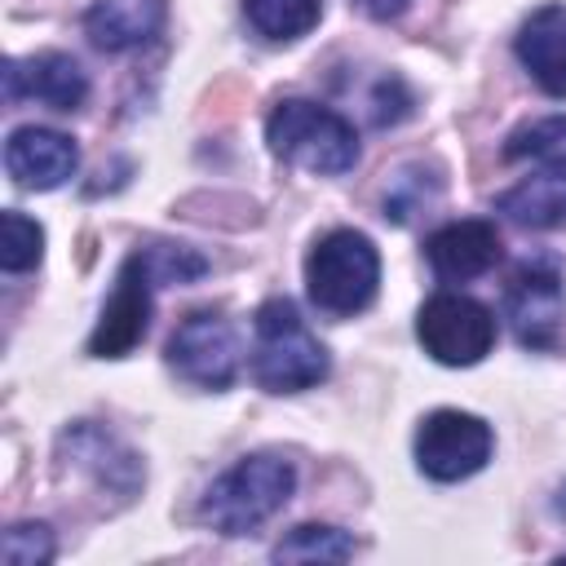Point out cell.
<instances>
[{
	"label": "cell",
	"instance_id": "1",
	"mask_svg": "<svg viewBox=\"0 0 566 566\" xmlns=\"http://www.w3.org/2000/svg\"><path fill=\"white\" fill-rule=\"evenodd\" d=\"M296 491V469L279 451H252L230 464L199 500V517L221 535H248L270 522Z\"/></svg>",
	"mask_w": 566,
	"mask_h": 566
},
{
	"label": "cell",
	"instance_id": "2",
	"mask_svg": "<svg viewBox=\"0 0 566 566\" xmlns=\"http://www.w3.org/2000/svg\"><path fill=\"white\" fill-rule=\"evenodd\" d=\"M332 358L292 301H265L252 318V380L265 394H301L327 380Z\"/></svg>",
	"mask_w": 566,
	"mask_h": 566
},
{
	"label": "cell",
	"instance_id": "3",
	"mask_svg": "<svg viewBox=\"0 0 566 566\" xmlns=\"http://www.w3.org/2000/svg\"><path fill=\"white\" fill-rule=\"evenodd\" d=\"M265 142L279 159L318 177H340L358 164L354 124L310 97H283L265 119Z\"/></svg>",
	"mask_w": 566,
	"mask_h": 566
},
{
	"label": "cell",
	"instance_id": "4",
	"mask_svg": "<svg viewBox=\"0 0 566 566\" xmlns=\"http://www.w3.org/2000/svg\"><path fill=\"white\" fill-rule=\"evenodd\" d=\"M380 287V252L363 230H327L305 256V292L332 314L349 318L376 301Z\"/></svg>",
	"mask_w": 566,
	"mask_h": 566
},
{
	"label": "cell",
	"instance_id": "5",
	"mask_svg": "<svg viewBox=\"0 0 566 566\" xmlns=\"http://www.w3.org/2000/svg\"><path fill=\"white\" fill-rule=\"evenodd\" d=\"M424 354L442 367H473L495 345V314L464 292H433L416 314Z\"/></svg>",
	"mask_w": 566,
	"mask_h": 566
},
{
	"label": "cell",
	"instance_id": "6",
	"mask_svg": "<svg viewBox=\"0 0 566 566\" xmlns=\"http://www.w3.org/2000/svg\"><path fill=\"white\" fill-rule=\"evenodd\" d=\"M491 447H495V433L482 416L442 407V411H429L416 429V469L433 482H460L486 469Z\"/></svg>",
	"mask_w": 566,
	"mask_h": 566
},
{
	"label": "cell",
	"instance_id": "7",
	"mask_svg": "<svg viewBox=\"0 0 566 566\" xmlns=\"http://www.w3.org/2000/svg\"><path fill=\"white\" fill-rule=\"evenodd\" d=\"M168 367L199 389H230L239 376V332L217 310H195L168 336Z\"/></svg>",
	"mask_w": 566,
	"mask_h": 566
},
{
	"label": "cell",
	"instance_id": "8",
	"mask_svg": "<svg viewBox=\"0 0 566 566\" xmlns=\"http://www.w3.org/2000/svg\"><path fill=\"white\" fill-rule=\"evenodd\" d=\"M504 318L526 349H553L566 327V287L553 261H526L504 287Z\"/></svg>",
	"mask_w": 566,
	"mask_h": 566
},
{
	"label": "cell",
	"instance_id": "9",
	"mask_svg": "<svg viewBox=\"0 0 566 566\" xmlns=\"http://www.w3.org/2000/svg\"><path fill=\"white\" fill-rule=\"evenodd\" d=\"M150 292H155V283H150L146 265H142L137 252H133V256L119 265L115 292H111V301L102 305L97 327H93V336H88V354H93V358H124V354L146 336V327H150Z\"/></svg>",
	"mask_w": 566,
	"mask_h": 566
},
{
	"label": "cell",
	"instance_id": "10",
	"mask_svg": "<svg viewBox=\"0 0 566 566\" xmlns=\"http://www.w3.org/2000/svg\"><path fill=\"white\" fill-rule=\"evenodd\" d=\"M4 168L22 190H57L62 181L75 177L80 168V146L57 133V128H40V124H22L9 133L4 142Z\"/></svg>",
	"mask_w": 566,
	"mask_h": 566
},
{
	"label": "cell",
	"instance_id": "11",
	"mask_svg": "<svg viewBox=\"0 0 566 566\" xmlns=\"http://www.w3.org/2000/svg\"><path fill=\"white\" fill-rule=\"evenodd\" d=\"M4 97L9 102H44L49 111H80L88 97V75L66 53H31L4 62Z\"/></svg>",
	"mask_w": 566,
	"mask_h": 566
},
{
	"label": "cell",
	"instance_id": "12",
	"mask_svg": "<svg viewBox=\"0 0 566 566\" xmlns=\"http://www.w3.org/2000/svg\"><path fill=\"white\" fill-rule=\"evenodd\" d=\"M500 234L491 221L482 217H464V221H447L442 230H433L424 239V256H429V270L442 279V283H469L478 274H486L495 261H500Z\"/></svg>",
	"mask_w": 566,
	"mask_h": 566
},
{
	"label": "cell",
	"instance_id": "13",
	"mask_svg": "<svg viewBox=\"0 0 566 566\" xmlns=\"http://www.w3.org/2000/svg\"><path fill=\"white\" fill-rule=\"evenodd\" d=\"M517 62L526 66V75L548 93V97H566V4H539L513 40Z\"/></svg>",
	"mask_w": 566,
	"mask_h": 566
},
{
	"label": "cell",
	"instance_id": "14",
	"mask_svg": "<svg viewBox=\"0 0 566 566\" xmlns=\"http://www.w3.org/2000/svg\"><path fill=\"white\" fill-rule=\"evenodd\" d=\"M62 451L71 455V464L75 469H88L102 486H111V491H119V495H128V491H137V482H142V460L115 438V433H106V429H97V424H71L66 433H62Z\"/></svg>",
	"mask_w": 566,
	"mask_h": 566
},
{
	"label": "cell",
	"instance_id": "15",
	"mask_svg": "<svg viewBox=\"0 0 566 566\" xmlns=\"http://www.w3.org/2000/svg\"><path fill=\"white\" fill-rule=\"evenodd\" d=\"M495 208L522 230H553L557 221H566V155L509 186Z\"/></svg>",
	"mask_w": 566,
	"mask_h": 566
},
{
	"label": "cell",
	"instance_id": "16",
	"mask_svg": "<svg viewBox=\"0 0 566 566\" xmlns=\"http://www.w3.org/2000/svg\"><path fill=\"white\" fill-rule=\"evenodd\" d=\"M164 27V0H97L84 13V35L102 53H124L155 40Z\"/></svg>",
	"mask_w": 566,
	"mask_h": 566
},
{
	"label": "cell",
	"instance_id": "17",
	"mask_svg": "<svg viewBox=\"0 0 566 566\" xmlns=\"http://www.w3.org/2000/svg\"><path fill=\"white\" fill-rule=\"evenodd\" d=\"M243 13H248L256 35L287 44V40H301L318 27L323 0H243Z\"/></svg>",
	"mask_w": 566,
	"mask_h": 566
},
{
	"label": "cell",
	"instance_id": "18",
	"mask_svg": "<svg viewBox=\"0 0 566 566\" xmlns=\"http://www.w3.org/2000/svg\"><path fill=\"white\" fill-rule=\"evenodd\" d=\"M274 562H345L354 557V539L336 526H318V522H305V526H292L274 548H270Z\"/></svg>",
	"mask_w": 566,
	"mask_h": 566
},
{
	"label": "cell",
	"instance_id": "19",
	"mask_svg": "<svg viewBox=\"0 0 566 566\" xmlns=\"http://www.w3.org/2000/svg\"><path fill=\"white\" fill-rule=\"evenodd\" d=\"M44 261V230L40 221L22 217V212H4L0 217V265L4 274H27Z\"/></svg>",
	"mask_w": 566,
	"mask_h": 566
},
{
	"label": "cell",
	"instance_id": "20",
	"mask_svg": "<svg viewBox=\"0 0 566 566\" xmlns=\"http://www.w3.org/2000/svg\"><path fill=\"white\" fill-rule=\"evenodd\" d=\"M137 261L146 265V274H150L155 287L195 283V279L208 274V261H203L195 248H181V243H150V248H137Z\"/></svg>",
	"mask_w": 566,
	"mask_h": 566
},
{
	"label": "cell",
	"instance_id": "21",
	"mask_svg": "<svg viewBox=\"0 0 566 566\" xmlns=\"http://www.w3.org/2000/svg\"><path fill=\"white\" fill-rule=\"evenodd\" d=\"M53 553H57V544L44 522H13L0 539V557L9 566H44V562H53Z\"/></svg>",
	"mask_w": 566,
	"mask_h": 566
},
{
	"label": "cell",
	"instance_id": "22",
	"mask_svg": "<svg viewBox=\"0 0 566 566\" xmlns=\"http://www.w3.org/2000/svg\"><path fill=\"white\" fill-rule=\"evenodd\" d=\"M557 142H566V115H544V119H531L522 124L509 146H504V159H526V155H544L553 150Z\"/></svg>",
	"mask_w": 566,
	"mask_h": 566
},
{
	"label": "cell",
	"instance_id": "23",
	"mask_svg": "<svg viewBox=\"0 0 566 566\" xmlns=\"http://www.w3.org/2000/svg\"><path fill=\"white\" fill-rule=\"evenodd\" d=\"M354 4H358L367 18H376V22H389V18H398V13H402L411 0H354Z\"/></svg>",
	"mask_w": 566,
	"mask_h": 566
}]
</instances>
